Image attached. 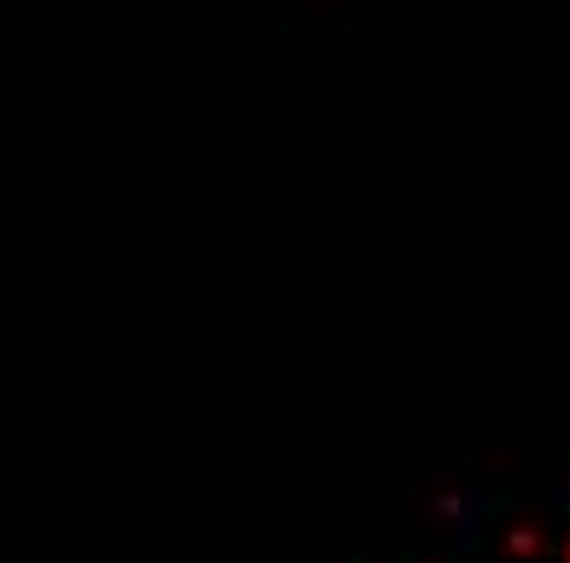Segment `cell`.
<instances>
[{
	"label": "cell",
	"instance_id": "3957f363",
	"mask_svg": "<svg viewBox=\"0 0 570 563\" xmlns=\"http://www.w3.org/2000/svg\"><path fill=\"white\" fill-rule=\"evenodd\" d=\"M558 563H570V511H564V524H558V551H551Z\"/></svg>",
	"mask_w": 570,
	"mask_h": 563
},
{
	"label": "cell",
	"instance_id": "7a4b0ae2",
	"mask_svg": "<svg viewBox=\"0 0 570 563\" xmlns=\"http://www.w3.org/2000/svg\"><path fill=\"white\" fill-rule=\"evenodd\" d=\"M400 563H459L453 544H426V537H406L400 544Z\"/></svg>",
	"mask_w": 570,
	"mask_h": 563
},
{
	"label": "cell",
	"instance_id": "6da1fadb",
	"mask_svg": "<svg viewBox=\"0 0 570 563\" xmlns=\"http://www.w3.org/2000/svg\"><path fill=\"white\" fill-rule=\"evenodd\" d=\"M558 524H564V511L544 492H492L479 511L472 551H485L492 563H544L558 551Z\"/></svg>",
	"mask_w": 570,
	"mask_h": 563
},
{
	"label": "cell",
	"instance_id": "277c9868",
	"mask_svg": "<svg viewBox=\"0 0 570 563\" xmlns=\"http://www.w3.org/2000/svg\"><path fill=\"white\" fill-rule=\"evenodd\" d=\"M347 563H354V557H347Z\"/></svg>",
	"mask_w": 570,
	"mask_h": 563
}]
</instances>
